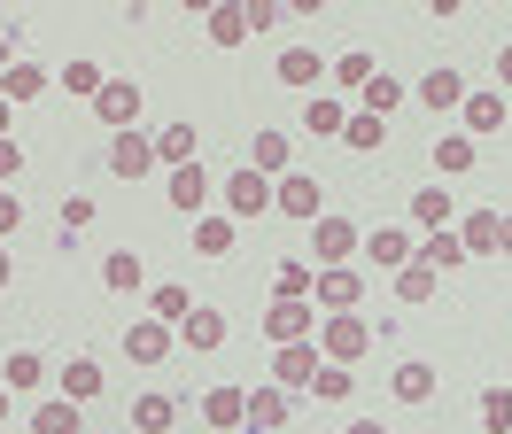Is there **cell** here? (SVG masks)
<instances>
[{
  "instance_id": "cell-1",
  "label": "cell",
  "mask_w": 512,
  "mask_h": 434,
  "mask_svg": "<svg viewBox=\"0 0 512 434\" xmlns=\"http://www.w3.org/2000/svg\"><path fill=\"white\" fill-rule=\"evenodd\" d=\"M319 349H326V365H357V357L373 349V326H365L357 310H326L319 318Z\"/></svg>"
},
{
  "instance_id": "cell-2",
  "label": "cell",
  "mask_w": 512,
  "mask_h": 434,
  "mask_svg": "<svg viewBox=\"0 0 512 434\" xmlns=\"http://www.w3.org/2000/svg\"><path fill=\"white\" fill-rule=\"evenodd\" d=\"M218 202H225V217H233V225H256V217L272 210V179L241 163V171H233V179L218 186Z\"/></svg>"
},
{
  "instance_id": "cell-3",
  "label": "cell",
  "mask_w": 512,
  "mask_h": 434,
  "mask_svg": "<svg viewBox=\"0 0 512 434\" xmlns=\"http://www.w3.org/2000/svg\"><path fill=\"white\" fill-rule=\"evenodd\" d=\"M264 334H272V349H288V341H319V303H288V295H272Z\"/></svg>"
},
{
  "instance_id": "cell-4",
  "label": "cell",
  "mask_w": 512,
  "mask_h": 434,
  "mask_svg": "<svg viewBox=\"0 0 512 434\" xmlns=\"http://www.w3.org/2000/svg\"><path fill=\"white\" fill-rule=\"evenodd\" d=\"M357 241H365V233H357L350 217H334V210H326L319 225H311V264H319V272H326V264H350Z\"/></svg>"
},
{
  "instance_id": "cell-5",
  "label": "cell",
  "mask_w": 512,
  "mask_h": 434,
  "mask_svg": "<svg viewBox=\"0 0 512 434\" xmlns=\"http://www.w3.org/2000/svg\"><path fill=\"white\" fill-rule=\"evenodd\" d=\"M319 202H326V194H319V179H311V171H288V179H272V210H280V217H303V225H319Z\"/></svg>"
},
{
  "instance_id": "cell-6",
  "label": "cell",
  "mask_w": 512,
  "mask_h": 434,
  "mask_svg": "<svg viewBox=\"0 0 512 434\" xmlns=\"http://www.w3.org/2000/svg\"><path fill=\"white\" fill-rule=\"evenodd\" d=\"M140 109H148V93L132 86V78H109V86L94 93V117L109 124V132H132V124H140Z\"/></svg>"
},
{
  "instance_id": "cell-7",
  "label": "cell",
  "mask_w": 512,
  "mask_h": 434,
  "mask_svg": "<svg viewBox=\"0 0 512 434\" xmlns=\"http://www.w3.org/2000/svg\"><path fill=\"white\" fill-rule=\"evenodd\" d=\"M163 194H171V210H187V217H210V194H218V186H210L202 155H194V163H179V171L163 179Z\"/></svg>"
},
{
  "instance_id": "cell-8",
  "label": "cell",
  "mask_w": 512,
  "mask_h": 434,
  "mask_svg": "<svg viewBox=\"0 0 512 434\" xmlns=\"http://www.w3.org/2000/svg\"><path fill=\"white\" fill-rule=\"evenodd\" d=\"M171 341H179V334H171L163 318H132V326H125V357H132V365H163Z\"/></svg>"
},
{
  "instance_id": "cell-9",
  "label": "cell",
  "mask_w": 512,
  "mask_h": 434,
  "mask_svg": "<svg viewBox=\"0 0 512 434\" xmlns=\"http://www.w3.org/2000/svg\"><path fill=\"white\" fill-rule=\"evenodd\" d=\"M171 334L187 341L194 357H210V349H225V310H210V303H194L187 318H179V326H171Z\"/></svg>"
},
{
  "instance_id": "cell-10",
  "label": "cell",
  "mask_w": 512,
  "mask_h": 434,
  "mask_svg": "<svg viewBox=\"0 0 512 434\" xmlns=\"http://www.w3.org/2000/svg\"><path fill=\"white\" fill-rule=\"evenodd\" d=\"M109 171H117V179H148V171H156V140H148V132H117V140H109Z\"/></svg>"
},
{
  "instance_id": "cell-11",
  "label": "cell",
  "mask_w": 512,
  "mask_h": 434,
  "mask_svg": "<svg viewBox=\"0 0 512 434\" xmlns=\"http://www.w3.org/2000/svg\"><path fill=\"white\" fill-rule=\"evenodd\" d=\"M357 295H365L357 264H326V272H319V287H311V303H319V310H357Z\"/></svg>"
},
{
  "instance_id": "cell-12",
  "label": "cell",
  "mask_w": 512,
  "mask_h": 434,
  "mask_svg": "<svg viewBox=\"0 0 512 434\" xmlns=\"http://www.w3.org/2000/svg\"><path fill=\"white\" fill-rule=\"evenodd\" d=\"M319 341H288V349H272V380L280 388H311V372H319Z\"/></svg>"
},
{
  "instance_id": "cell-13",
  "label": "cell",
  "mask_w": 512,
  "mask_h": 434,
  "mask_svg": "<svg viewBox=\"0 0 512 434\" xmlns=\"http://www.w3.org/2000/svg\"><path fill=\"white\" fill-rule=\"evenodd\" d=\"M249 434H272V427H288V388L280 380H256L249 388V419H241Z\"/></svg>"
},
{
  "instance_id": "cell-14",
  "label": "cell",
  "mask_w": 512,
  "mask_h": 434,
  "mask_svg": "<svg viewBox=\"0 0 512 434\" xmlns=\"http://www.w3.org/2000/svg\"><path fill=\"white\" fill-rule=\"evenodd\" d=\"M249 419V388H233V380H218L210 396H202V427H218V434H233Z\"/></svg>"
},
{
  "instance_id": "cell-15",
  "label": "cell",
  "mask_w": 512,
  "mask_h": 434,
  "mask_svg": "<svg viewBox=\"0 0 512 434\" xmlns=\"http://www.w3.org/2000/svg\"><path fill=\"white\" fill-rule=\"evenodd\" d=\"M357 248H365V256H373L381 272H404L419 241H412V233H404V225H381V233H365V241H357Z\"/></svg>"
},
{
  "instance_id": "cell-16",
  "label": "cell",
  "mask_w": 512,
  "mask_h": 434,
  "mask_svg": "<svg viewBox=\"0 0 512 434\" xmlns=\"http://www.w3.org/2000/svg\"><path fill=\"white\" fill-rule=\"evenodd\" d=\"M272 78H280V86H295V93H319V78H326V62L311 55V47H288V55L272 62Z\"/></svg>"
},
{
  "instance_id": "cell-17",
  "label": "cell",
  "mask_w": 512,
  "mask_h": 434,
  "mask_svg": "<svg viewBox=\"0 0 512 434\" xmlns=\"http://www.w3.org/2000/svg\"><path fill=\"white\" fill-rule=\"evenodd\" d=\"M249 171H264V179H288V171H295V140H288V132H256Z\"/></svg>"
},
{
  "instance_id": "cell-18",
  "label": "cell",
  "mask_w": 512,
  "mask_h": 434,
  "mask_svg": "<svg viewBox=\"0 0 512 434\" xmlns=\"http://www.w3.org/2000/svg\"><path fill=\"white\" fill-rule=\"evenodd\" d=\"M47 86H55V70H39V62H8V78H0V101L16 109V101H39Z\"/></svg>"
},
{
  "instance_id": "cell-19",
  "label": "cell",
  "mask_w": 512,
  "mask_h": 434,
  "mask_svg": "<svg viewBox=\"0 0 512 434\" xmlns=\"http://www.w3.org/2000/svg\"><path fill=\"white\" fill-rule=\"evenodd\" d=\"M342 124H350V101H334V93H311V101H303V132L342 140Z\"/></svg>"
},
{
  "instance_id": "cell-20",
  "label": "cell",
  "mask_w": 512,
  "mask_h": 434,
  "mask_svg": "<svg viewBox=\"0 0 512 434\" xmlns=\"http://www.w3.org/2000/svg\"><path fill=\"white\" fill-rule=\"evenodd\" d=\"M412 93L427 101V109H435V117H443V109H466V78H458V70H427Z\"/></svg>"
},
{
  "instance_id": "cell-21",
  "label": "cell",
  "mask_w": 512,
  "mask_h": 434,
  "mask_svg": "<svg viewBox=\"0 0 512 434\" xmlns=\"http://www.w3.org/2000/svg\"><path fill=\"white\" fill-rule=\"evenodd\" d=\"M427 155H435V171H443V179H466L481 148L466 140V132H435V148H427Z\"/></svg>"
},
{
  "instance_id": "cell-22",
  "label": "cell",
  "mask_w": 512,
  "mask_h": 434,
  "mask_svg": "<svg viewBox=\"0 0 512 434\" xmlns=\"http://www.w3.org/2000/svg\"><path fill=\"white\" fill-rule=\"evenodd\" d=\"M249 39V0H218L210 8V47H241Z\"/></svg>"
},
{
  "instance_id": "cell-23",
  "label": "cell",
  "mask_w": 512,
  "mask_h": 434,
  "mask_svg": "<svg viewBox=\"0 0 512 434\" xmlns=\"http://www.w3.org/2000/svg\"><path fill=\"white\" fill-rule=\"evenodd\" d=\"M311 287H319V264H311V256H288V264L272 272V295H288V303H311Z\"/></svg>"
},
{
  "instance_id": "cell-24",
  "label": "cell",
  "mask_w": 512,
  "mask_h": 434,
  "mask_svg": "<svg viewBox=\"0 0 512 434\" xmlns=\"http://www.w3.org/2000/svg\"><path fill=\"white\" fill-rule=\"evenodd\" d=\"M412 256L427 264V272H458V264H466V241H458V233L443 225V233H427V241H419Z\"/></svg>"
},
{
  "instance_id": "cell-25",
  "label": "cell",
  "mask_w": 512,
  "mask_h": 434,
  "mask_svg": "<svg viewBox=\"0 0 512 434\" xmlns=\"http://www.w3.org/2000/svg\"><path fill=\"white\" fill-rule=\"evenodd\" d=\"M326 78H334V86H342V93H365V86H373V78H381V62L365 55V47H350V55L334 62V70H326Z\"/></svg>"
},
{
  "instance_id": "cell-26",
  "label": "cell",
  "mask_w": 512,
  "mask_h": 434,
  "mask_svg": "<svg viewBox=\"0 0 512 434\" xmlns=\"http://www.w3.org/2000/svg\"><path fill=\"white\" fill-rule=\"evenodd\" d=\"M171 419H179V403L163 396V388H148V396H132V427H140V434H163Z\"/></svg>"
},
{
  "instance_id": "cell-27",
  "label": "cell",
  "mask_w": 512,
  "mask_h": 434,
  "mask_svg": "<svg viewBox=\"0 0 512 434\" xmlns=\"http://www.w3.org/2000/svg\"><path fill=\"white\" fill-rule=\"evenodd\" d=\"M388 388H396V403H435V365H396V380H388Z\"/></svg>"
},
{
  "instance_id": "cell-28",
  "label": "cell",
  "mask_w": 512,
  "mask_h": 434,
  "mask_svg": "<svg viewBox=\"0 0 512 434\" xmlns=\"http://www.w3.org/2000/svg\"><path fill=\"white\" fill-rule=\"evenodd\" d=\"M357 109H365V117H396V109H404V86H396V78H388V70H381V78H373V86H365V93H357Z\"/></svg>"
},
{
  "instance_id": "cell-29",
  "label": "cell",
  "mask_w": 512,
  "mask_h": 434,
  "mask_svg": "<svg viewBox=\"0 0 512 434\" xmlns=\"http://www.w3.org/2000/svg\"><path fill=\"white\" fill-rule=\"evenodd\" d=\"M55 86H63V93H86V101H94V93L109 86V70H101V62H86V55H78V62H63V70H55Z\"/></svg>"
},
{
  "instance_id": "cell-30",
  "label": "cell",
  "mask_w": 512,
  "mask_h": 434,
  "mask_svg": "<svg viewBox=\"0 0 512 434\" xmlns=\"http://www.w3.org/2000/svg\"><path fill=\"white\" fill-rule=\"evenodd\" d=\"M148 140H156V163H171V171L194 163V124H163V132H148Z\"/></svg>"
},
{
  "instance_id": "cell-31",
  "label": "cell",
  "mask_w": 512,
  "mask_h": 434,
  "mask_svg": "<svg viewBox=\"0 0 512 434\" xmlns=\"http://www.w3.org/2000/svg\"><path fill=\"white\" fill-rule=\"evenodd\" d=\"M78 411H86V403H70V396L39 403V411H32V434H78Z\"/></svg>"
},
{
  "instance_id": "cell-32",
  "label": "cell",
  "mask_w": 512,
  "mask_h": 434,
  "mask_svg": "<svg viewBox=\"0 0 512 434\" xmlns=\"http://www.w3.org/2000/svg\"><path fill=\"white\" fill-rule=\"evenodd\" d=\"M63 396L70 403H94L101 396V365H94V357H70V365H63Z\"/></svg>"
},
{
  "instance_id": "cell-33",
  "label": "cell",
  "mask_w": 512,
  "mask_h": 434,
  "mask_svg": "<svg viewBox=\"0 0 512 434\" xmlns=\"http://www.w3.org/2000/svg\"><path fill=\"white\" fill-rule=\"evenodd\" d=\"M497 124H505V93H466V140L497 132Z\"/></svg>"
},
{
  "instance_id": "cell-34",
  "label": "cell",
  "mask_w": 512,
  "mask_h": 434,
  "mask_svg": "<svg viewBox=\"0 0 512 434\" xmlns=\"http://www.w3.org/2000/svg\"><path fill=\"white\" fill-rule=\"evenodd\" d=\"M412 225H419V233H443V225H450V194H443V186L412 194Z\"/></svg>"
},
{
  "instance_id": "cell-35",
  "label": "cell",
  "mask_w": 512,
  "mask_h": 434,
  "mask_svg": "<svg viewBox=\"0 0 512 434\" xmlns=\"http://www.w3.org/2000/svg\"><path fill=\"white\" fill-rule=\"evenodd\" d=\"M458 241H466V256H497V210H474L458 225Z\"/></svg>"
},
{
  "instance_id": "cell-36",
  "label": "cell",
  "mask_w": 512,
  "mask_h": 434,
  "mask_svg": "<svg viewBox=\"0 0 512 434\" xmlns=\"http://www.w3.org/2000/svg\"><path fill=\"white\" fill-rule=\"evenodd\" d=\"M388 140V124L381 117H365V109H350V124H342V148H357V155H373Z\"/></svg>"
},
{
  "instance_id": "cell-37",
  "label": "cell",
  "mask_w": 512,
  "mask_h": 434,
  "mask_svg": "<svg viewBox=\"0 0 512 434\" xmlns=\"http://www.w3.org/2000/svg\"><path fill=\"white\" fill-rule=\"evenodd\" d=\"M350 388H357V380H350V365H319L303 396H319V403H350Z\"/></svg>"
},
{
  "instance_id": "cell-38",
  "label": "cell",
  "mask_w": 512,
  "mask_h": 434,
  "mask_svg": "<svg viewBox=\"0 0 512 434\" xmlns=\"http://www.w3.org/2000/svg\"><path fill=\"white\" fill-rule=\"evenodd\" d=\"M194 248L202 256H233V217H194Z\"/></svg>"
},
{
  "instance_id": "cell-39",
  "label": "cell",
  "mask_w": 512,
  "mask_h": 434,
  "mask_svg": "<svg viewBox=\"0 0 512 434\" xmlns=\"http://www.w3.org/2000/svg\"><path fill=\"white\" fill-rule=\"evenodd\" d=\"M0 380H8V396H24V388H39V380H47V365H39V349H16Z\"/></svg>"
},
{
  "instance_id": "cell-40",
  "label": "cell",
  "mask_w": 512,
  "mask_h": 434,
  "mask_svg": "<svg viewBox=\"0 0 512 434\" xmlns=\"http://www.w3.org/2000/svg\"><path fill=\"white\" fill-rule=\"evenodd\" d=\"M101 287H117V295H132V287H140V256H132V248H117V256L101 264Z\"/></svg>"
},
{
  "instance_id": "cell-41",
  "label": "cell",
  "mask_w": 512,
  "mask_h": 434,
  "mask_svg": "<svg viewBox=\"0 0 512 434\" xmlns=\"http://www.w3.org/2000/svg\"><path fill=\"white\" fill-rule=\"evenodd\" d=\"M427 295H435V272H427V264H404V272H396V303H427Z\"/></svg>"
},
{
  "instance_id": "cell-42",
  "label": "cell",
  "mask_w": 512,
  "mask_h": 434,
  "mask_svg": "<svg viewBox=\"0 0 512 434\" xmlns=\"http://www.w3.org/2000/svg\"><path fill=\"white\" fill-rule=\"evenodd\" d=\"M481 427L512 434V388H481Z\"/></svg>"
},
{
  "instance_id": "cell-43",
  "label": "cell",
  "mask_w": 512,
  "mask_h": 434,
  "mask_svg": "<svg viewBox=\"0 0 512 434\" xmlns=\"http://www.w3.org/2000/svg\"><path fill=\"white\" fill-rule=\"evenodd\" d=\"M86 225H94V202H86V194H63V241H78Z\"/></svg>"
},
{
  "instance_id": "cell-44",
  "label": "cell",
  "mask_w": 512,
  "mask_h": 434,
  "mask_svg": "<svg viewBox=\"0 0 512 434\" xmlns=\"http://www.w3.org/2000/svg\"><path fill=\"white\" fill-rule=\"evenodd\" d=\"M187 310H194V295H187V287H156V318H171V326H179Z\"/></svg>"
},
{
  "instance_id": "cell-45",
  "label": "cell",
  "mask_w": 512,
  "mask_h": 434,
  "mask_svg": "<svg viewBox=\"0 0 512 434\" xmlns=\"http://www.w3.org/2000/svg\"><path fill=\"white\" fill-rule=\"evenodd\" d=\"M16 233H24V202L0 186V241H16Z\"/></svg>"
},
{
  "instance_id": "cell-46",
  "label": "cell",
  "mask_w": 512,
  "mask_h": 434,
  "mask_svg": "<svg viewBox=\"0 0 512 434\" xmlns=\"http://www.w3.org/2000/svg\"><path fill=\"white\" fill-rule=\"evenodd\" d=\"M280 16H288V0H249V31H272Z\"/></svg>"
},
{
  "instance_id": "cell-47",
  "label": "cell",
  "mask_w": 512,
  "mask_h": 434,
  "mask_svg": "<svg viewBox=\"0 0 512 434\" xmlns=\"http://www.w3.org/2000/svg\"><path fill=\"white\" fill-rule=\"evenodd\" d=\"M24 179V148H16V140H0V186H16Z\"/></svg>"
},
{
  "instance_id": "cell-48",
  "label": "cell",
  "mask_w": 512,
  "mask_h": 434,
  "mask_svg": "<svg viewBox=\"0 0 512 434\" xmlns=\"http://www.w3.org/2000/svg\"><path fill=\"white\" fill-rule=\"evenodd\" d=\"M497 248L512 256V210H497Z\"/></svg>"
},
{
  "instance_id": "cell-49",
  "label": "cell",
  "mask_w": 512,
  "mask_h": 434,
  "mask_svg": "<svg viewBox=\"0 0 512 434\" xmlns=\"http://www.w3.org/2000/svg\"><path fill=\"white\" fill-rule=\"evenodd\" d=\"M8 62H16V31H0V78H8Z\"/></svg>"
},
{
  "instance_id": "cell-50",
  "label": "cell",
  "mask_w": 512,
  "mask_h": 434,
  "mask_svg": "<svg viewBox=\"0 0 512 434\" xmlns=\"http://www.w3.org/2000/svg\"><path fill=\"white\" fill-rule=\"evenodd\" d=\"M342 434H388V427H381V419H350Z\"/></svg>"
},
{
  "instance_id": "cell-51",
  "label": "cell",
  "mask_w": 512,
  "mask_h": 434,
  "mask_svg": "<svg viewBox=\"0 0 512 434\" xmlns=\"http://www.w3.org/2000/svg\"><path fill=\"white\" fill-rule=\"evenodd\" d=\"M497 78H505V93H512V39H505V55H497Z\"/></svg>"
},
{
  "instance_id": "cell-52",
  "label": "cell",
  "mask_w": 512,
  "mask_h": 434,
  "mask_svg": "<svg viewBox=\"0 0 512 434\" xmlns=\"http://www.w3.org/2000/svg\"><path fill=\"white\" fill-rule=\"evenodd\" d=\"M8 279H16V256H8V248H0V287H8Z\"/></svg>"
},
{
  "instance_id": "cell-53",
  "label": "cell",
  "mask_w": 512,
  "mask_h": 434,
  "mask_svg": "<svg viewBox=\"0 0 512 434\" xmlns=\"http://www.w3.org/2000/svg\"><path fill=\"white\" fill-rule=\"evenodd\" d=\"M0 140H8V101H0Z\"/></svg>"
},
{
  "instance_id": "cell-54",
  "label": "cell",
  "mask_w": 512,
  "mask_h": 434,
  "mask_svg": "<svg viewBox=\"0 0 512 434\" xmlns=\"http://www.w3.org/2000/svg\"><path fill=\"white\" fill-rule=\"evenodd\" d=\"M0 419H8V388H0Z\"/></svg>"
}]
</instances>
